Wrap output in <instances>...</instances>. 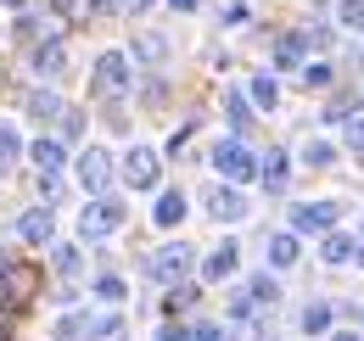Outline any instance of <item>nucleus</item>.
I'll list each match as a JSON object with an SVG mask.
<instances>
[{"label": "nucleus", "instance_id": "1", "mask_svg": "<svg viewBox=\"0 0 364 341\" xmlns=\"http://www.w3.org/2000/svg\"><path fill=\"white\" fill-rule=\"evenodd\" d=\"M56 341H118L124 336V319L118 313H62L50 325Z\"/></svg>", "mask_w": 364, "mask_h": 341}, {"label": "nucleus", "instance_id": "2", "mask_svg": "<svg viewBox=\"0 0 364 341\" xmlns=\"http://www.w3.org/2000/svg\"><path fill=\"white\" fill-rule=\"evenodd\" d=\"M118 229H124V202L90 196L85 213H79V241H107V235H118Z\"/></svg>", "mask_w": 364, "mask_h": 341}, {"label": "nucleus", "instance_id": "3", "mask_svg": "<svg viewBox=\"0 0 364 341\" xmlns=\"http://www.w3.org/2000/svg\"><path fill=\"white\" fill-rule=\"evenodd\" d=\"M129 73H135L129 50H101L95 67H90V95H124V90H129Z\"/></svg>", "mask_w": 364, "mask_h": 341}, {"label": "nucleus", "instance_id": "4", "mask_svg": "<svg viewBox=\"0 0 364 341\" xmlns=\"http://www.w3.org/2000/svg\"><path fill=\"white\" fill-rule=\"evenodd\" d=\"M213 168H219L225 185L241 190V185H252V179H258V157H252L241 140H219V146H213Z\"/></svg>", "mask_w": 364, "mask_h": 341}, {"label": "nucleus", "instance_id": "5", "mask_svg": "<svg viewBox=\"0 0 364 341\" xmlns=\"http://www.w3.org/2000/svg\"><path fill=\"white\" fill-rule=\"evenodd\" d=\"M118 173H124V185H135V190H157V179H163V157H157L151 146H129L124 163H118Z\"/></svg>", "mask_w": 364, "mask_h": 341}, {"label": "nucleus", "instance_id": "6", "mask_svg": "<svg viewBox=\"0 0 364 341\" xmlns=\"http://www.w3.org/2000/svg\"><path fill=\"white\" fill-rule=\"evenodd\" d=\"M342 218V202H297L291 207V235H331Z\"/></svg>", "mask_w": 364, "mask_h": 341}, {"label": "nucleus", "instance_id": "7", "mask_svg": "<svg viewBox=\"0 0 364 341\" xmlns=\"http://www.w3.org/2000/svg\"><path fill=\"white\" fill-rule=\"evenodd\" d=\"M73 173H79V185H85L90 196H107V185H112V173H118V163H112V151H101V146H90V151H79V163H73Z\"/></svg>", "mask_w": 364, "mask_h": 341}, {"label": "nucleus", "instance_id": "8", "mask_svg": "<svg viewBox=\"0 0 364 341\" xmlns=\"http://www.w3.org/2000/svg\"><path fill=\"white\" fill-rule=\"evenodd\" d=\"M146 269H151V280H157V286H180L185 274H191V247H185V241H168V247H157V252H151Z\"/></svg>", "mask_w": 364, "mask_h": 341}, {"label": "nucleus", "instance_id": "9", "mask_svg": "<svg viewBox=\"0 0 364 341\" xmlns=\"http://www.w3.org/2000/svg\"><path fill=\"white\" fill-rule=\"evenodd\" d=\"M208 213L219 218V224H241V218H247V196H241L235 185H213V190H208Z\"/></svg>", "mask_w": 364, "mask_h": 341}, {"label": "nucleus", "instance_id": "10", "mask_svg": "<svg viewBox=\"0 0 364 341\" xmlns=\"http://www.w3.org/2000/svg\"><path fill=\"white\" fill-rule=\"evenodd\" d=\"M50 235H56V224H50V207H28V213H17V241H28V247H50Z\"/></svg>", "mask_w": 364, "mask_h": 341}, {"label": "nucleus", "instance_id": "11", "mask_svg": "<svg viewBox=\"0 0 364 341\" xmlns=\"http://www.w3.org/2000/svg\"><path fill=\"white\" fill-rule=\"evenodd\" d=\"M235 263H241V247H235V241L213 247V252H208V263H202V280H208V286H225L230 274H235Z\"/></svg>", "mask_w": 364, "mask_h": 341}, {"label": "nucleus", "instance_id": "12", "mask_svg": "<svg viewBox=\"0 0 364 341\" xmlns=\"http://www.w3.org/2000/svg\"><path fill=\"white\" fill-rule=\"evenodd\" d=\"M309 45H314V34H280L274 40V67H303L309 62Z\"/></svg>", "mask_w": 364, "mask_h": 341}, {"label": "nucleus", "instance_id": "13", "mask_svg": "<svg viewBox=\"0 0 364 341\" xmlns=\"http://www.w3.org/2000/svg\"><path fill=\"white\" fill-rule=\"evenodd\" d=\"M28 67H34L40 79H56V73L68 67V56H62V45H56V40H40L34 50H28Z\"/></svg>", "mask_w": 364, "mask_h": 341}, {"label": "nucleus", "instance_id": "14", "mask_svg": "<svg viewBox=\"0 0 364 341\" xmlns=\"http://www.w3.org/2000/svg\"><path fill=\"white\" fill-rule=\"evenodd\" d=\"M129 50H135V62H140V67H163V62H168V40H163L157 28L135 34V45H129Z\"/></svg>", "mask_w": 364, "mask_h": 341}, {"label": "nucleus", "instance_id": "15", "mask_svg": "<svg viewBox=\"0 0 364 341\" xmlns=\"http://www.w3.org/2000/svg\"><path fill=\"white\" fill-rule=\"evenodd\" d=\"M264 257H269V269H291V263L303 257V241H297L291 229H280V235H269V247H264Z\"/></svg>", "mask_w": 364, "mask_h": 341}, {"label": "nucleus", "instance_id": "16", "mask_svg": "<svg viewBox=\"0 0 364 341\" xmlns=\"http://www.w3.org/2000/svg\"><path fill=\"white\" fill-rule=\"evenodd\" d=\"M34 297V269H0V302H28Z\"/></svg>", "mask_w": 364, "mask_h": 341}, {"label": "nucleus", "instance_id": "17", "mask_svg": "<svg viewBox=\"0 0 364 341\" xmlns=\"http://www.w3.org/2000/svg\"><path fill=\"white\" fill-rule=\"evenodd\" d=\"M185 207H191V202H185L180 190H163V196H157V213H151V218H157V229H180Z\"/></svg>", "mask_w": 364, "mask_h": 341}, {"label": "nucleus", "instance_id": "18", "mask_svg": "<svg viewBox=\"0 0 364 341\" xmlns=\"http://www.w3.org/2000/svg\"><path fill=\"white\" fill-rule=\"evenodd\" d=\"M28 157H34V168H40V173H56L62 163H68V151H62V140H50V134H46V140H34V146H28Z\"/></svg>", "mask_w": 364, "mask_h": 341}, {"label": "nucleus", "instance_id": "19", "mask_svg": "<svg viewBox=\"0 0 364 341\" xmlns=\"http://www.w3.org/2000/svg\"><path fill=\"white\" fill-rule=\"evenodd\" d=\"M247 95H252V107H264V112H274V101H280V79H274V73H252V85H247Z\"/></svg>", "mask_w": 364, "mask_h": 341}, {"label": "nucleus", "instance_id": "20", "mask_svg": "<svg viewBox=\"0 0 364 341\" xmlns=\"http://www.w3.org/2000/svg\"><path fill=\"white\" fill-rule=\"evenodd\" d=\"M353 247H359L353 235H342V229H331V235L319 241V257H325V263H353Z\"/></svg>", "mask_w": 364, "mask_h": 341}, {"label": "nucleus", "instance_id": "21", "mask_svg": "<svg viewBox=\"0 0 364 341\" xmlns=\"http://www.w3.org/2000/svg\"><path fill=\"white\" fill-rule=\"evenodd\" d=\"M258 173L269 179V190H280V185H286V173H291V163H286V151H269V157L258 163Z\"/></svg>", "mask_w": 364, "mask_h": 341}, {"label": "nucleus", "instance_id": "22", "mask_svg": "<svg viewBox=\"0 0 364 341\" xmlns=\"http://www.w3.org/2000/svg\"><path fill=\"white\" fill-rule=\"evenodd\" d=\"M28 112H34L40 124H50V118H62V101H56L50 90H34V95H28Z\"/></svg>", "mask_w": 364, "mask_h": 341}, {"label": "nucleus", "instance_id": "23", "mask_svg": "<svg viewBox=\"0 0 364 341\" xmlns=\"http://www.w3.org/2000/svg\"><path fill=\"white\" fill-rule=\"evenodd\" d=\"M303 330H309V336H325V330H331V302H309V308H303Z\"/></svg>", "mask_w": 364, "mask_h": 341}, {"label": "nucleus", "instance_id": "24", "mask_svg": "<svg viewBox=\"0 0 364 341\" xmlns=\"http://www.w3.org/2000/svg\"><path fill=\"white\" fill-rule=\"evenodd\" d=\"M297 157H303L309 168H331V163H336V151H331L325 140H303V151H297Z\"/></svg>", "mask_w": 364, "mask_h": 341}, {"label": "nucleus", "instance_id": "25", "mask_svg": "<svg viewBox=\"0 0 364 341\" xmlns=\"http://www.w3.org/2000/svg\"><path fill=\"white\" fill-rule=\"evenodd\" d=\"M342 146H348V157H364V118L359 112L342 124Z\"/></svg>", "mask_w": 364, "mask_h": 341}, {"label": "nucleus", "instance_id": "26", "mask_svg": "<svg viewBox=\"0 0 364 341\" xmlns=\"http://www.w3.org/2000/svg\"><path fill=\"white\" fill-rule=\"evenodd\" d=\"M353 107H359V95H331V101H325V118H331V124H348Z\"/></svg>", "mask_w": 364, "mask_h": 341}, {"label": "nucleus", "instance_id": "27", "mask_svg": "<svg viewBox=\"0 0 364 341\" xmlns=\"http://www.w3.org/2000/svg\"><path fill=\"white\" fill-rule=\"evenodd\" d=\"M95 297H101V302H124V297H129V286H124L118 274H101V280H95Z\"/></svg>", "mask_w": 364, "mask_h": 341}, {"label": "nucleus", "instance_id": "28", "mask_svg": "<svg viewBox=\"0 0 364 341\" xmlns=\"http://www.w3.org/2000/svg\"><path fill=\"white\" fill-rule=\"evenodd\" d=\"M336 23L342 28H364V0H336Z\"/></svg>", "mask_w": 364, "mask_h": 341}, {"label": "nucleus", "instance_id": "29", "mask_svg": "<svg viewBox=\"0 0 364 341\" xmlns=\"http://www.w3.org/2000/svg\"><path fill=\"white\" fill-rule=\"evenodd\" d=\"M303 85L325 90V85H331V67H325V62H303Z\"/></svg>", "mask_w": 364, "mask_h": 341}, {"label": "nucleus", "instance_id": "30", "mask_svg": "<svg viewBox=\"0 0 364 341\" xmlns=\"http://www.w3.org/2000/svg\"><path fill=\"white\" fill-rule=\"evenodd\" d=\"M219 23H225V28L247 23V0H225V6H219Z\"/></svg>", "mask_w": 364, "mask_h": 341}, {"label": "nucleus", "instance_id": "31", "mask_svg": "<svg viewBox=\"0 0 364 341\" xmlns=\"http://www.w3.org/2000/svg\"><path fill=\"white\" fill-rule=\"evenodd\" d=\"M56 274H68V280L79 274V252L73 247H56Z\"/></svg>", "mask_w": 364, "mask_h": 341}, {"label": "nucleus", "instance_id": "32", "mask_svg": "<svg viewBox=\"0 0 364 341\" xmlns=\"http://www.w3.org/2000/svg\"><path fill=\"white\" fill-rule=\"evenodd\" d=\"M56 196H62V173H40V202H56Z\"/></svg>", "mask_w": 364, "mask_h": 341}, {"label": "nucleus", "instance_id": "33", "mask_svg": "<svg viewBox=\"0 0 364 341\" xmlns=\"http://www.w3.org/2000/svg\"><path fill=\"white\" fill-rule=\"evenodd\" d=\"M247 297H252V302H274V297H280V286H274V280H252Z\"/></svg>", "mask_w": 364, "mask_h": 341}, {"label": "nucleus", "instance_id": "34", "mask_svg": "<svg viewBox=\"0 0 364 341\" xmlns=\"http://www.w3.org/2000/svg\"><path fill=\"white\" fill-rule=\"evenodd\" d=\"M191 297H196V291H191V286H174V297H168V308H174V313H180V308H191Z\"/></svg>", "mask_w": 364, "mask_h": 341}, {"label": "nucleus", "instance_id": "35", "mask_svg": "<svg viewBox=\"0 0 364 341\" xmlns=\"http://www.w3.org/2000/svg\"><path fill=\"white\" fill-rule=\"evenodd\" d=\"M196 341H235V336H230V330H219V325H202V330H196Z\"/></svg>", "mask_w": 364, "mask_h": 341}, {"label": "nucleus", "instance_id": "36", "mask_svg": "<svg viewBox=\"0 0 364 341\" xmlns=\"http://www.w3.org/2000/svg\"><path fill=\"white\" fill-rule=\"evenodd\" d=\"M50 11H56V17H73V11H79V0H50Z\"/></svg>", "mask_w": 364, "mask_h": 341}, {"label": "nucleus", "instance_id": "37", "mask_svg": "<svg viewBox=\"0 0 364 341\" xmlns=\"http://www.w3.org/2000/svg\"><path fill=\"white\" fill-rule=\"evenodd\" d=\"M196 6H202V0H168V11H180V17H185V11H196Z\"/></svg>", "mask_w": 364, "mask_h": 341}, {"label": "nucleus", "instance_id": "38", "mask_svg": "<svg viewBox=\"0 0 364 341\" xmlns=\"http://www.w3.org/2000/svg\"><path fill=\"white\" fill-rule=\"evenodd\" d=\"M0 341H11V313L0 308Z\"/></svg>", "mask_w": 364, "mask_h": 341}, {"label": "nucleus", "instance_id": "39", "mask_svg": "<svg viewBox=\"0 0 364 341\" xmlns=\"http://www.w3.org/2000/svg\"><path fill=\"white\" fill-rule=\"evenodd\" d=\"M0 11H28V0H0Z\"/></svg>", "mask_w": 364, "mask_h": 341}, {"label": "nucleus", "instance_id": "40", "mask_svg": "<svg viewBox=\"0 0 364 341\" xmlns=\"http://www.w3.org/2000/svg\"><path fill=\"white\" fill-rule=\"evenodd\" d=\"M107 6H140V0H107Z\"/></svg>", "mask_w": 364, "mask_h": 341}, {"label": "nucleus", "instance_id": "41", "mask_svg": "<svg viewBox=\"0 0 364 341\" xmlns=\"http://www.w3.org/2000/svg\"><path fill=\"white\" fill-rule=\"evenodd\" d=\"M336 341H359V336H336Z\"/></svg>", "mask_w": 364, "mask_h": 341}, {"label": "nucleus", "instance_id": "42", "mask_svg": "<svg viewBox=\"0 0 364 341\" xmlns=\"http://www.w3.org/2000/svg\"><path fill=\"white\" fill-rule=\"evenodd\" d=\"M359 73H364V50H359Z\"/></svg>", "mask_w": 364, "mask_h": 341}, {"label": "nucleus", "instance_id": "43", "mask_svg": "<svg viewBox=\"0 0 364 341\" xmlns=\"http://www.w3.org/2000/svg\"><path fill=\"white\" fill-rule=\"evenodd\" d=\"M0 269H6V252H0Z\"/></svg>", "mask_w": 364, "mask_h": 341}]
</instances>
